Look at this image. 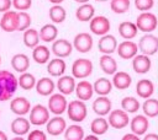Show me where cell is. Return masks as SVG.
<instances>
[{
  "label": "cell",
  "instance_id": "cell-1",
  "mask_svg": "<svg viewBox=\"0 0 158 140\" xmlns=\"http://www.w3.org/2000/svg\"><path fill=\"white\" fill-rule=\"evenodd\" d=\"M17 87V77L9 70H0V102L11 99Z\"/></svg>",
  "mask_w": 158,
  "mask_h": 140
},
{
  "label": "cell",
  "instance_id": "cell-2",
  "mask_svg": "<svg viewBox=\"0 0 158 140\" xmlns=\"http://www.w3.org/2000/svg\"><path fill=\"white\" fill-rule=\"evenodd\" d=\"M68 117L70 120L75 122V123H80L83 122L86 115H88V108H86V104L85 102L80 101V99H74V101H70L67 106V109H65Z\"/></svg>",
  "mask_w": 158,
  "mask_h": 140
},
{
  "label": "cell",
  "instance_id": "cell-3",
  "mask_svg": "<svg viewBox=\"0 0 158 140\" xmlns=\"http://www.w3.org/2000/svg\"><path fill=\"white\" fill-rule=\"evenodd\" d=\"M136 27L138 31H142L144 33H151L152 31H154L158 26V20L157 16L149 11L146 12H141L137 18H136Z\"/></svg>",
  "mask_w": 158,
  "mask_h": 140
},
{
  "label": "cell",
  "instance_id": "cell-4",
  "mask_svg": "<svg viewBox=\"0 0 158 140\" xmlns=\"http://www.w3.org/2000/svg\"><path fill=\"white\" fill-rule=\"evenodd\" d=\"M93 72V63L90 59L86 58H79L77 60H74L73 65H72V76L74 79H86L88 76H90Z\"/></svg>",
  "mask_w": 158,
  "mask_h": 140
},
{
  "label": "cell",
  "instance_id": "cell-5",
  "mask_svg": "<svg viewBox=\"0 0 158 140\" xmlns=\"http://www.w3.org/2000/svg\"><path fill=\"white\" fill-rule=\"evenodd\" d=\"M28 114H30L28 117L30 123L36 126L46 125V123L49 119V111L43 104H35L33 107H31Z\"/></svg>",
  "mask_w": 158,
  "mask_h": 140
},
{
  "label": "cell",
  "instance_id": "cell-6",
  "mask_svg": "<svg viewBox=\"0 0 158 140\" xmlns=\"http://www.w3.org/2000/svg\"><path fill=\"white\" fill-rule=\"evenodd\" d=\"M138 50L144 55H153L158 52V37L152 33H146L138 41Z\"/></svg>",
  "mask_w": 158,
  "mask_h": 140
},
{
  "label": "cell",
  "instance_id": "cell-7",
  "mask_svg": "<svg viewBox=\"0 0 158 140\" xmlns=\"http://www.w3.org/2000/svg\"><path fill=\"white\" fill-rule=\"evenodd\" d=\"M67 106H68V101L65 98L64 95L62 93H52L49 96V99H48V111L51 113H53L54 115H60L65 112L67 109Z\"/></svg>",
  "mask_w": 158,
  "mask_h": 140
},
{
  "label": "cell",
  "instance_id": "cell-8",
  "mask_svg": "<svg viewBox=\"0 0 158 140\" xmlns=\"http://www.w3.org/2000/svg\"><path fill=\"white\" fill-rule=\"evenodd\" d=\"M90 31L96 34V36H104V34H107L110 28H111V23L109 21V18L106 16H94L90 21Z\"/></svg>",
  "mask_w": 158,
  "mask_h": 140
},
{
  "label": "cell",
  "instance_id": "cell-9",
  "mask_svg": "<svg viewBox=\"0 0 158 140\" xmlns=\"http://www.w3.org/2000/svg\"><path fill=\"white\" fill-rule=\"evenodd\" d=\"M109 126H112L115 129H122L128 125L130 118L128 113H126L122 109H114L109 113Z\"/></svg>",
  "mask_w": 158,
  "mask_h": 140
},
{
  "label": "cell",
  "instance_id": "cell-10",
  "mask_svg": "<svg viewBox=\"0 0 158 140\" xmlns=\"http://www.w3.org/2000/svg\"><path fill=\"white\" fill-rule=\"evenodd\" d=\"M72 45L79 53H88L93 48V37L88 32H80V33L75 34Z\"/></svg>",
  "mask_w": 158,
  "mask_h": 140
},
{
  "label": "cell",
  "instance_id": "cell-11",
  "mask_svg": "<svg viewBox=\"0 0 158 140\" xmlns=\"http://www.w3.org/2000/svg\"><path fill=\"white\" fill-rule=\"evenodd\" d=\"M52 53L56 55V58H67L72 54L73 52V45L68 39L59 38L52 42Z\"/></svg>",
  "mask_w": 158,
  "mask_h": 140
},
{
  "label": "cell",
  "instance_id": "cell-12",
  "mask_svg": "<svg viewBox=\"0 0 158 140\" xmlns=\"http://www.w3.org/2000/svg\"><path fill=\"white\" fill-rule=\"evenodd\" d=\"M31 102L22 96L11 98L10 102V109L14 114H16L17 117H25L26 114H28L30 109H31Z\"/></svg>",
  "mask_w": 158,
  "mask_h": 140
},
{
  "label": "cell",
  "instance_id": "cell-13",
  "mask_svg": "<svg viewBox=\"0 0 158 140\" xmlns=\"http://www.w3.org/2000/svg\"><path fill=\"white\" fill-rule=\"evenodd\" d=\"M131 131L138 136L144 135L149 128V120L144 114H137L132 119H130Z\"/></svg>",
  "mask_w": 158,
  "mask_h": 140
},
{
  "label": "cell",
  "instance_id": "cell-14",
  "mask_svg": "<svg viewBox=\"0 0 158 140\" xmlns=\"http://www.w3.org/2000/svg\"><path fill=\"white\" fill-rule=\"evenodd\" d=\"M67 128V122L60 115H54L53 118H49L46 123V130L52 136H58L64 133Z\"/></svg>",
  "mask_w": 158,
  "mask_h": 140
},
{
  "label": "cell",
  "instance_id": "cell-15",
  "mask_svg": "<svg viewBox=\"0 0 158 140\" xmlns=\"http://www.w3.org/2000/svg\"><path fill=\"white\" fill-rule=\"evenodd\" d=\"M116 48H117V41L115 36L107 33V34L101 36V38L99 39L98 49L100 53L111 55L114 52H116Z\"/></svg>",
  "mask_w": 158,
  "mask_h": 140
},
{
  "label": "cell",
  "instance_id": "cell-16",
  "mask_svg": "<svg viewBox=\"0 0 158 140\" xmlns=\"http://www.w3.org/2000/svg\"><path fill=\"white\" fill-rule=\"evenodd\" d=\"M116 52L120 58L128 60V59H132L138 53V47H137V43L132 41H123L120 44H117Z\"/></svg>",
  "mask_w": 158,
  "mask_h": 140
},
{
  "label": "cell",
  "instance_id": "cell-17",
  "mask_svg": "<svg viewBox=\"0 0 158 140\" xmlns=\"http://www.w3.org/2000/svg\"><path fill=\"white\" fill-rule=\"evenodd\" d=\"M0 28L4 32H15L17 29V11H6L0 18Z\"/></svg>",
  "mask_w": 158,
  "mask_h": 140
},
{
  "label": "cell",
  "instance_id": "cell-18",
  "mask_svg": "<svg viewBox=\"0 0 158 140\" xmlns=\"http://www.w3.org/2000/svg\"><path fill=\"white\" fill-rule=\"evenodd\" d=\"M152 66V60L149 59L148 55L144 54H136L132 58V69L137 74H146L151 70Z\"/></svg>",
  "mask_w": 158,
  "mask_h": 140
},
{
  "label": "cell",
  "instance_id": "cell-19",
  "mask_svg": "<svg viewBox=\"0 0 158 140\" xmlns=\"http://www.w3.org/2000/svg\"><path fill=\"white\" fill-rule=\"evenodd\" d=\"M75 79L73 76H69V75H62L59 76V79L57 80V84H56V87L58 88L59 93L67 96V95H72L75 90Z\"/></svg>",
  "mask_w": 158,
  "mask_h": 140
},
{
  "label": "cell",
  "instance_id": "cell-20",
  "mask_svg": "<svg viewBox=\"0 0 158 140\" xmlns=\"http://www.w3.org/2000/svg\"><path fill=\"white\" fill-rule=\"evenodd\" d=\"M10 129L16 136H23V135L28 134V131L31 129V123L25 117H17L11 122Z\"/></svg>",
  "mask_w": 158,
  "mask_h": 140
},
{
  "label": "cell",
  "instance_id": "cell-21",
  "mask_svg": "<svg viewBox=\"0 0 158 140\" xmlns=\"http://www.w3.org/2000/svg\"><path fill=\"white\" fill-rule=\"evenodd\" d=\"M111 107H112V103H111V101L109 99L107 96H99L93 102V111L99 117L107 115L111 112Z\"/></svg>",
  "mask_w": 158,
  "mask_h": 140
},
{
  "label": "cell",
  "instance_id": "cell-22",
  "mask_svg": "<svg viewBox=\"0 0 158 140\" xmlns=\"http://www.w3.org/2000/svg\"><path fill=\"white\" fill-rule=\"evenodd\" d=\"M75 95L78 97V99L85 102L88 99H90L94 95V90H93V84H90L86 80H81L75 85Z\"/></svg>",
  "mask_w": 158,
  "mask_h": 140
},
{
  "label": "cell",
  "instance_id": "cell-23",
  "mask_svg": "<svg viewBox=\"0 0 158 140\" xmlns=\"http://www.w3.org/2000/svg\"><path fill=\"white\" fill-rule=\"evenodd\" d=\"M65 69H67V64L62 58L49 59L47 63V71L53 77H59V76L64 75Z\"/></svg>",
  "mask_w": 158,
  "mask_h": 140
},
{
  "label": "cell",
  "instance_id": "cell-24",
  "mask_svg": "<svg viewBox=\"0 0 158 140\" xmlns=\"http://www.w3.org/2000/svg\"><path fill=\"white\" fill-rule=\"evenodd\" d=\"M35 88L36 92L41 96H51L54 92L56 84L51 77H41L40 80L36 81Z\"/></svg>",
  "mask_w": 158,
  "mask_h": 140
},
{
  "label": "cell",
  "instance_id": "cell-25",
  "mask_svg": "<svg viewBox=\"0 0 158 140\" xmlns=\"http://www.w3.org/2000/svg\"><path fill=\"white\" fill-rule=\"evenodd\" d=\"M112 86H115L118 90H126L131 86L132 84V77L128 72L126 71H116L112 75Z\"/></svg>",
  "mask_w": 158,
  "mask_h": 140
},
{
  "label": "cell",
  "instance_id": "cell-26",
  "mask_svg": "<svg viewBox=\"0 0 158 140\" xmlns=\"http://www.w3.org/2000/svg\"><path fill=\"white\" fill-rule=\"evenodd\" d=\"M11 66L20 74L26 72L30 68V58L23 53H17L11 58Z\"/></svg>",
  "mask_w": 158,
  "mask_h": 140
},
{
  "label": "cell",
  "instance_id": "cell-27",
  "mask_svg": "<svg viewBox=\"0 0 158 140\" xmlns=\"http://www.w3.org/2000/svg\"><path fill=\"white\" fill-rule=\"evenodd\" d=\"M136 92H137L138 97L147 99L154 92V84L148 79H141V80H138V82L136 85Z\"/></svg>",
  "mask_w": 158,
  "mask_h": 140
},
{
  "label": "cell",
  "instance_id": "cell-28",
  "mask_svg": "<svg viewBox=\"0 0 158 140\" xmlns=\"http://www.w3.org/2000/svg\"><path fill=\"white\" fill-rule=\"evenodd\" d=\"M38 36H40V41H43L46 43L53 42L57 39L58 28L54 23H47L41 27V29L38 31Z\"/></svg>",
  "mask_w": 158,
  "mask_h": 140
},
{
  "label": "cell",
  "instance_id": "cell-29",
  "mask_svg": "<svg viewBox=\"0 0 158 140\" xmlns=\"http://www.w3.org/2000/svg\"><path fill=\"white\" fill-rule=\"evenodd\" d=\"M137 32H138V29H137L135 22L123 21L118 25V33L126 41H131L132 38H135L137 36Z\"/></svg>",
  "mask_w": 158,
  "mask_h": 140
},
{
  "label": "cell",
  "instance_id": "cell-30",
  "mask_svg": "<svg viewBox=\"0 0 158 140\" xmlns=\"http://www.w3.org/2000/svg\"><path fill=\"white\" fill-rule=\"evenodd\" d=\"M95 15V9L91 4H81L75 10V17L80 22H89Z\"/></svg>",
  "mask_w": 158,
  "mask_h": 140
},
{
  "label": "cell",
  "instance_id": "cell-31",
  "mask_svg": "<svg viewBox=\"0 0 158 140\" xmlns=\"http://www.w3.org/2000/svg\"><path fill=\"white\" fill-rule=\"evenodd\" d=\"M51 58V50L48 47L38 44L32 50V59L37 64H47Z\"/></svg>",
  "mask_w": 158,
  "mask_h": 140
},
{
  "label": "cell",
  "instance_id": "cell-32",
  "mask_svg": "<svg viewBox=\"0 0 158 140\" xmlns=\"http://www.w3.org/2000/svg\"><path fill=\"white\" fill-rule=\"evenodd\" d=\"M99 64H100L101 70L106 75H114L117 71V63L109 54H102L100 56V59H99Z\"/></svg>",
  "mask_w": 158,
  "mask_h": 140
},
{
  "label": "cell",
  "instance_id": "cell-33",
  "mask_svg": "<svg viewBox=\"0 0 158 140\" xmlns=\"http://www.w3.org/2000/svg\"><path fill=\"white\" fill-rule=\"evenodd\" d=\"M93 90L99 96H107L112 91V82L106 77H99L93 84Z\"/></svg>",
  "mask_w": 158,
  "mask_h": 140
},
{
  "label": "cell",
  "instance_id": "cell-34",
  "mask_svg": "<svg viewBox=\"0 0 158 140\" xmlns=\"http://www.w3.org/2000/svg\"><path fill=\"white\" fill-rule=\"evenodd\" d=\"M22 39H23V44L27 47V48H35L36 45L40 44V36H38V31L35 29V28H27L26 31H23V36H22Z\"/></svg>",
  "mask_w": 158,
  "mask_h": 140
},
{
  "label": "cell",
  "instance_id": "cell-35",
  "mask_svg": "<svg viewBox=\"0 0 158 140\" xmlns=\"http://www.w3.org/2000/svg\"><path fill=\"white\" fill-rule=\"evenodd\" d=\"M65 140H83L84 139V129L79 124H72L64 130Z\"/></svg>",
  "mask_w": 158,
  "mask_h": 140
},
{
  "label": "cell",
  "instance_id": "cell-36",
  "mask_svg": "<svg viewBox=\"0 0 158 140\" xmlns=\"http://www.w3.org/2000/svg\"><path fill=\"white\" fill-rule=\"evenodd\" d=\"M90 129H91V133L94 135H96V136L105 134L109 130L107 119H105L104 117H98V118L93 119V122L90 124Z\"/></svg>",
  "mask_w": 158,
  "mask_h": 140
},
{
  "label": "cell",
  "instance_id": "cell-37",
  "mask_svg": "<svg viewBox=\"0 0 158 140\" xmlns=\"http://www.w3.org/2000/svg\"><path fill=\"white\" fill-rule=\"evenodd\" d=\"M143 114L147 118H154L158 115V99L157 98H147L142 104Z\"/></svg>",
  "mask_w": 158,
  "mask_h": 140
},
{
  "label": "cell",
  "instance_id": "cell-38",
  "mask_svg": "<svg viewBox=\"0 0 158 140\" xmlns=\"http://www.w3.org/2000/svg\"><path fill=\"white\" fill-rule=\"evenodd\" d=\"M36 81H37L36 77L31 72H27V71L20 74V76L17 77V85H19V87L22 88V90H26V91L32 90L35 87V85H36Z\"/></svg>",
  "mask_w": 158,
  "mask_h": 140
},
{
  "label": "cell",
  "instance_id": "cell-39",
  "mask_svg": "<svg viewBox=\"0 0 158 140\" xmlns=\"http://www.w3.org/2000/svg\"><path fill=\"white\" fill-rule=\"evenodd\" d=\"M141 104H139V101L136 98V97H132V96H126L122 98L121 101V108L122 111H125L126 113H136L138 109H139Z\"/></svg>",
  "mask_w": 158,
  "mask_h": 140
},
{
  "label": "cell",
  "instance_id": "cell-40",
  "mask_svg": "<svg viewBox=\"0 0 158 140\" xmlns=\"http://www.w3.org/2000/svg\"><path fill=\"white\" fill-rule=\"evenodd\" d=\"M48 15H49V18L53 23H62L65 17H67V12H65V9L60 5H53L49 11H48Z\"/></svg>",
  "mask_w": 158,
  "mask_h": 140
},
{
  "label": "cell",
  "instance_id": "cell-41",
  "mask_svg": "<svg viewBox=\"0 0 158 140\" xmlns=\"http://www.w3.org/2000/svg\"><path fill=\"white\" fill-rule=\"evenodd\" d=\"M31 16L26 11H17V29L16 31H26L31 26Z\"/></svg>",
  "mask_w": 158,
  "mask_h": 140
},
{
  "label": "cell",
  "instance_id": "cell-42",
  "mask_svg": "<svg viewBox=\"0 0 158 140\" xmlns=\"http://www.w3.org/2000/svg\"><path fill=\"white\" fill-rule=\"evenodd\" d=\"M110 7L115 14H125L130 9V0H111Z\"/></svg>",
  "mask_w": 158,
  "mask_h": 140
},
{
  "label": "cell",
  "instance_id": "cell-43",
  "mask_svg": "<svg viewBox=\"0 0 158 140\" xmlns=\"http://www.w3.org/2000/svg\"><path fill=\"white\" fill-rule=\"evenodd\" d=\"M154 5V0H135V6L142 12L149 11Z\"/></svg>",
  "mask_w": 158,
  "mask_h": 140
},
{
  "label": "cell",
  "instance_id": "cell-44",
  "mask_svg": "<svg viewBox=\"0 0 158 140\" xmlns=\"http://www.w3.org/2000/svg\"><path fill=\"white\" fill-rule=\"evenodd\" d=\"M11 4L17 11H26L32 6V0H11Z\"/></svg>",
  "mask_w": 158,
  "mask_h": 140
},
{
  "label": "cell",
  "instance_id": "cell-45",
  "mask_svg": "<svg viewBox=\"0 0 158 140\" xmlns=\"http://www.w3.org/2000/svg\"><path fill=\"white\" fill-rule=\"evenodd\" d=\"M26 140H47V135H46V133L43 130L33 129V130L28 131Z\"/></svg>",
  "mask_w": 158,
  "mask_h": 140
},
{
  "label": "cell",
  "instance_id": "cell-46",
  "mask_svg": "<svg viewBox=\"0 0 158 140\" xmlns=\"http://www.w3.org/2000/svg\"><path fill=\"white\" fill-rule=\"evenodd\" d=\"M11 6H12L11 0H0V12H1V14L9 11Z\"/></svg>",
  "mask_w": 158,
  "mask_h": 140
},
{
  "label": "cell",
  "instance_id": "cell-47",
  "mask_svg": "<svg viewBox=\"0 0 158 140\" xmlns=\"http://www.w3.org/2000/svg\"><path fill=\"white\" fill-rule=\"evenodd\" d=\"M121 140H141V139L138 135H136L133 133H128V134H125Z\"/></svg>",
  "mask_w": 158,
  "mask_h": 140
},
{
  "label": "cell",
  "instance_id": "cell-48",
  "mask_svg": "<svg viewBox=\"0 0 158 140\" xmlns=\"http://www.w3.org/2000/svg\"><path fill=\"white\" fill-rule=\"evenodd\" d=\"M142 140H158V134L156 133H149V134H144Z\"/></svg>",
  "mask_w": 158,
  "mask_h": 140
},
{
  "label": "cell",
  "instance_id": "cell-49",
  "mask_svg": "<svg viewBox=\"0 0 158 140\" xmlns=\"http://www.w3.org/2000/svg\"><path fill=\"white\" fill-rule=\"evenodd\" d=\"M83 140H99V138H98L96 135L91 134V135H86V136H84Z\"/></svg>",
  "mask_w": 158,
  "mask_h": 140
},
{
  "label": "cell",
  "instance_id": "cell-50",
  "mask_svg": "<svg viewBox=\"0 0 158 140\" xmlns=\"http://www.w3.org/2000/svg\"><path fill=\"white\" fill-rule=\"evenodd\" d=\"M0 140H9V138H7V135L2 131V130H0Z\"/></svg>",
  "mask_w": 158,
  "mask_h": 140
},
{
  "label": "cell",
  "instance_id": "cell-51",
  "mask_svg": "<svg viewBox=\"0 0 158 140\" xmlns=\"http://www.w3.org/2000/svg\"><path fill=\"white\" fill-rule=\"evenodd\" d=\"M49 2H52L53 5H60V2H63L64 0H48Z\"/></svg>",
  "mask_w": 158,
  "mask_h": 140
},
{
  "label": "cell",
  "instance_id": "cell-52",
  "mask_svg": "<svg viewBox=\"0 0 158 140\" xmlns=\"http://www.w3.org/2000/svg\"><path fill=\"white\" fill-rule=\"evenodd\" d=\"M10 140H26L23 136H15V138H12V139H10Z\"/></svg>",
  "mask_w": 158,
  "mask_h": 140
},
{
  "label": "cell",
  "instance_id": "cell-53",
  "mask_svg": "<svg viewBox=\"0 0 158 140\" xmlns=\"http://www.w3.org/2000/svg\"><path fill=\"white\" fill-rule=\"evenodd\" d=\"M74 1H77V2H79V4H86L89 0H74Z\"/></svg>",
  "mask_w": 158,
  "mask_h": 140
},
{
  "label": "cell",
  "instance_id": "cell-54",
  "mask_svg": "<svg viewBox=\"0 0 158 140\" xmlns=\"http://www.w3.org/2000/svg\"><path fill=\"white\" fill-rule=\"evenodd\" d=\"M96 1H100V2H105V1H109V0H96Z\"/></svg>",
  "mask_w": 158,
  "mask_h": 140
},
{
  "label": "cell",
  "instance_id": "cell-55",
  "mask_svg": "<svg viewBox=\"0 0 158 140\" xmlns=\"http://www.w3.org/2000/svg\"><path fill=\"white\" fill-rule=\"evenodd\" d=\"M0 64H1V56H0Z\"/></svg>",
  "mask_w": 158,
  "mask_h": 140
},
{
  "label": "cell",
  "instance_id": "cell-56",
  "mask_svg": "<svg viewBox=\"0 0 158 140\" xmlns=\"http://www.w3.org/2000/svg\"><path fill=\"white\" fill-rule=\"evenodd\" d=\"M0 114H1V113H0Z\"/></svg>",
  "mask_w": 158,
  "mask_h": 140
}]
</instances>
